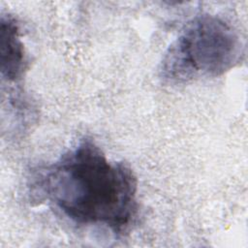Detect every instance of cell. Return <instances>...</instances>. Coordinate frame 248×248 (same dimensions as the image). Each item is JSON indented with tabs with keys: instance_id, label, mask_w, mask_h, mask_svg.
Returning <instances> with one entry per match:
<instances>
[{
	"instance_id": "obj_3",
	"label": "cell",
	"mask_w": 248,
	"mask_h": 248,
	"mask_svg": "<svg viewBox=\"0 0 248 248\" xmlns=\"http://www.w3.org/2000/svg\"><path fill=\"white\" fill-rule=\"evenodd\" d=\"M0 62L3 78L11 82L17 81L22 78L26 69L25 51L18 24L10 15L1 16Z\"/></svg>"
},
{
	"instance_id": "obj_1",
	"label": "cell",
	"mask_w": 248,
	"mask_h": 248,
	"mask_svg": "<svg viewBox=\"0 0 248 248\" xmlns=\"http://www.w3.org/2000/svg\"><path fill=\"white\" fill-rule=\"evenodd\" d=\"M31 188L71 222L104 226L114 234L126 232L138 212V181L131 168L109 161L87 138L40 170Z\"/></svg>"
},
{
	"instance_id": "obj_2",
	"label": "cell",
	"mask_w": 248,
	"mask_h": 248,
	"mask_svg": "<svg viewBox=\"0 0 248 248\" xmlns=\"http://www.w3.org/2000/svg\"><path fill=\"white\" fill-rule=\"evenodd\" d=\"M243 54L237 31L209 14L190 20L163 55L160 78L177 85L200 78L219 77L239 63Z\"/></svg>"
}]
</instances>
